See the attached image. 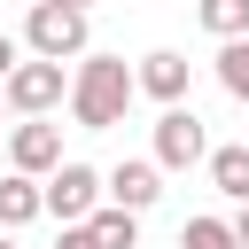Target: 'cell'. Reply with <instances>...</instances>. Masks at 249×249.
Segmentation results:
<instances>
[{
    "label": "cell",
    "mask_w": 249,
    "mask_h": 249,
    "mask_svg": "<svg viewBox=\"0 0 249 249\" xmlns=\"http://www.w3.org/2000/svg\"><path fill=\"white\" fill-rule=\"evenodd\" d=\"M132 93H140V78L124 70V54H86V62L70 70V117H78V132H109V124H124Z\"/></svg>",
    "instance_id": "1"
},
{
    "label": "cell",
    "mask_w": 249,
    "mask_h": 249,
    "mask_svg": "<svg viewBox=\"0 0 249 249\" xmlns=\"http://www.w3.org/2000/svg\"><path fill=\"white\" fill-rule=\"evenodd\" d=\"M23 54H39V62H86V54H93V47H86V8L39 0V8L23 16Z\"/></svg>",
    "instance_id": "2"
},
{
    "label": "cell",
    "mask_w": 249,
    "mask_h": 249,
    "mask_svg": "<svg viewBox=\"0 0 249 249\" xmlns=\"http://www.w3.org/2000/svg\"><path fill=\"white\" fill-rule=\"evenodd\" d=\"M8 109L16 117H54V109H70V70L62 62H39V54H23L16 70H8Z\"/></svg>",
    "instance_id": "3"
},
{
    "label": "cell",
    "mask_w": 249,
    "mask_h": 249,
    "mask_svg": "<svg viewBox=\"0 0 249 249\" xmlns=\"http://www.w3.org/2000/svg\"><path fill=\"white\" fill-rule=\"evenodd\" d=\"M70 156H62V124L54 117H23L8 124V171H31V179H54Z\"/></svg>",
    "instance_id": "4"
},
{
    "label": "cell",
    "mask_w": 249,
    "mask_h": 249,
    "mask_svg": "<svg viewBox=\"0 0 249 249\" xmlns=\"http://www.w3.org/2000/svg\"><path fill=\"white\" fill-rule=\"evenodd\" d=\"M156 163H163V171H195V163H210V132H202V117H195L187 101L156 117Z\"/></svg>",
    "instance_id": "5"
},
{
    "label": "cell",
    "mask_w": 249,
    "mask_h": 249,
    "mask_svg": "<svg viewBox=\"0 0 249 249\" xmlns=\"http://www.w3.org/2000/svg\"><path fill=\"white\" fill-rule=\"evenodd\" d=\"M101 202H109V187H101L93 163H62V171L47 179V218H62V226H86Z\"/></svg>",
    "instance_id": "6"
},
{
    "label": "cell",
    "mask_w": 249,
    "mask_h": 249,
    "mask_svg": "<svg viewBox=\"0 0 249 249\" xmlns=\"http://www.w3.org/2000/svg\"><path fill=\"white\" fill-rule=\"evenodd\" d=\"M132 78H140V93H148V101H163V109H179V101H187V86H195V70H187V54H179V47L140 54V70H132Z\"/></svg>",
    "instance_id": "7"
},
{
    "label": "cell",
    "mask_w": 249,
    "mask_h": 249,
    "mask_svg": "<svg viewBox=\"0 0 249 249\" xmlns=\"http://www.w3.org/2000/svg\"><path fill=\"white\" fill-rule=\"evenodd\" d=\"M101 187H109L117 210H148V202L163 195V163H156V156H148V163L132 156V163H117V171H101Z\"/></svg>",
    "instance_id": "8"
},
{
    "label": "cell",
    "mask_w": 249,
    "mask_h": 249,
    "mask_svg": "<svg viewBox=\"0 0 249 249\" xmlns=\"http://www.w3.org/2000/svg\"><path fill=\"white\" fill-rule=\"evenodd\" d=\"M31 218H47V179L8 171L0 179V226H31Z\"/></svg>",
    "instance_id": "9"
},
{
    "label": "cell",
    "mask_w": 249,
    "mask_h": 249,
    "mask_svg": "<svg viewBox=\"0 0 249 249\" xmlns=\"http://www.w3.org/2000/svg\"><path fill=\"white\" fill-rule=\"evenodd\" d=\"M210 187L226 202H249V148H210Z\"/></svg>",
    "instance_id": "10"
},
{
    "label": "cell",
    "mask_w": 249,
    "mask_h": 249,
    "mask_svg": "<svg viewBox=\"0 0 249 249\" xmlns=\"http://www.w3.org/2000/svg\"><path fill=\"white\" fill-rule=\"evenodd\" d=\"M195 16H202V31L226 47V39H249V0H195Z\"/></svg>",
    "instance_id": "11"
},
{
    "label": "cell",
    "mask_w": 249,
    "mask_h": 249,
    "mask_svg": "<svg viewBox=\"0 0 249 249\" xmlns=\"http://www.w3.org/2000/svg\"><path fill=\"white\" fill-rule=\"evenodd\" d=\"M86 226H93V241H101V249H132V241H140V210H117V202H101Z\"/></svg>",
    "instance_id": "12"
},
{
    "label": "cell",
    "mask_w": 249,
    "mask_h": 249,
    "mask_svg": "<svg viewBox=\"0 0 249 249\" xmlns=\"http://www.w3.org/2000/svg\"><path fill=\"white\" fill-rule=\"evenodd\" d=\"M179 249H241V241H233V218H187Z\"/></svg>",
    "instance_id": "13"
},
{
    "label": "cell",
    "mask_w": 249,
    "mask_h": 249,
    "mask_svg": "<svg viewBox=\"0 0 249 249\" xmlns=\"http://www.w3.org/2000/svg\"><path fill=\"white\" fill-rule=\"evenodd\" d=\"M218 86H226L233 101H249V39H226V47H218Z\"/></svg>",
    "instance_id": "14"
},
{
    "label": "cell",
    "mask_w": 249,
    "mask_h": 249,
    "mask_svg": "<svg viewBox=\"0 0 249 249\" xmlns=\"http://www.w3.org/2000/svg\"><path fill=\"white\" fill-rule=\"evenodd\" d=\"M54 249H101V241H93V226H62V241H54Z\"/></svg>",
    "instance_id": "15"
},
{
    "label": "cell",
    "mask_w": 249,
    "mask_h": 249,
    "mask_svg": "<svg viewBox=\"0 0 249 249\" xmlns=\"http://www.w3.org/2000/svg\"><path fill=\"white\" fill-rule=\"evenodd\" d=\"M16 62H23V39H8V31H0V86H8V70H16Z\"/></svg>",
    "instance_id": "16"
},
{
    "label": "cell",
    "mask_w": 249,
    "mask_h": 249,
    "mask_svg": "<svg viewBox=\"0 0 249 249\" xmlns=\"http://www.w3.org/2000/svg\"><path fill=\"white\" fill-rule=\"evenodd\" d=\"M233 241H241V249H249V202H241V210H233Z\"/></svg>",
    "instance_id": "17"
},
{
    "label": "cell",
    "mask_w": 249,
    "mask_h": 249,
    "mask_svg": "<svg viewBox=\"0 0 249 249\" xmlns=\"http://www.w3.org/2000/svg\"><path fill=\"white\" fill-rule=\"evenodd\" d=\"M62 8H93V0H62Z\"/></svg>",
    "instance_id": "18"
},
{
    "label": "cell",
    "mask_w": 249,
    "mask_h": 249,
    "mask_svg": "<svg viewBox=\"0 0 249 249\" xmlns=\"http://www.w3.org/2000/svg\"><path fill=\"white\" fill-rule=\"evenodd\" d=\"M0 117H8V93H0ZM0 132H8V124H0Z\"/></svg>",
    "instance_id": "19"
},
{
    "label": "cell",
    "mask_w": 249,
    "mask_h": 249,
    "mask_svg": "<svg viewBox=\"0 0 249 249\" xmlns=\"http://www.w3.org/2000/svg\"><path fill=\"white\" fill-rule=\"evenodd\" d=\"M0 249H16V241H8V233H0Z\"/></svg>",
    "instance_id": "20"
}]
</instances>
